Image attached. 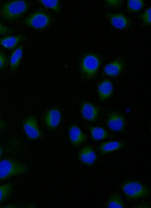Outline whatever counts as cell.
Listing matches in <instances>:
<instances>
[{"instance_id": "f546056e", "label": "cell", "mask_w": 151, "mask_h": 208, "mask_svg": "<svg viewBox=\"0 0 151 208\" xmlns=\"http://www.w3.org/2000/svg\"><path fill=\"white\" fill-rule=\"evenodd\" d=\"M18 206L14 204H7L1 206V208H17L18 207Z\"/></svg>"}, {"instance_id": "7a4b0ae2", "label": "cell", "mask_w": 151, "mask_h": 208, "mask_svg": "<svg viewBox=\"0 0 151 208\" xmlns=\"http://www.w3.org/2000/svg\"><path fill=\"white\" fill-rule=\"evenodd\" d=\"M29 2L27 0L7 1L3 4L0 10V14L5 20L14 21L22 17L29 9Z\"/></svg>"}, {"instance_id": "e0dca14e", "label": "cell", "mask_w": 151, "mask_h": 208, "mask_svg": "<svg viewBox=\"0 0 151 208\" xmlns=\"http://www.w3.org/2000/svg\"><path fill=\"white\" fill-rule=\"evenodd\" d=\"M87 127L90 133L91 139L94 142L105 139H111L113 138L112 136L103 127L90 125H88Z\"/></svg>"}, {"instance_id": "8fae6325", "label": "cell", "mask_w": 151, "mask_h": 208, "mask_svg": "<svg viewBox=\"0 0 151 208\" xmlns=\"http://www.w3.org/2000/svg\"><path fill=\"white\" fill-rule=\"evenodd\" d=\"M106 16L111 25L116 29H125L131 26L130 19L123 13H113L108 12Z\"/></svg>"}, {"instance_id": "9c48e42d", "label": "cell", "mask_w": 151, "mask_h": 208, "mask_svg": "<svg viewBox=\"0 0 151 208\" xmlns=\"http://www.w3.org/2000/svg\"><path fill=\"white\" fill-rule=\"evenodd\" d=\"M100 108L97 105L90 102L83 100L81 104L80 110L82 117L85 120L92 122L99 119Z\"/></svg>"}, {"instance_id": "ba28073f", "label": "cell", "mask_w": 151, "mask_h": 208, "mask_svg": "<svg viewBox=\"0 0 151 208\" xmlns=\"http://www.w3.org/2000/svg\"><path fill=\"white\" fill-rule=\"evenodd\" d=\"M125 65L123 58L118 57L104 66L102 70V74L111 77H116L123 72Z\"/></svg>"}, {"instance_id": "603a6c76", "label": "cell", "mask_w": 151, "mask_h": 208, "mask_svg": "<svg viewBox=\"0 0 151 208\" xmlns=\"http://www.w3.org/2000/svg\"><path fill=\"white\" fill-rule=\"evenodd\" d=\"M151 7L150 6L142 13L140 14L138 17L142 20V26L143 27L150 26L151 25Z\"/></svg>"}, {"instance_id": "4dcf8cb0", "label": "cell", "mask_w": 151, "mask_h": 208, "mask_svg": "<svg viewBox=\"0 0 151 208\" xmlns=\"http://www.w3.org/2000/svg\"><path fill=\"white\" fill-rule=\"evenodd\" d=\"M3 153V149L2 145L0 144V158Z\"/></svg>"}, {"instance_id": "5b68a950", "label": "cell", "mask_w": 151, "mask_h": 208, "mask_svg": "<svg viewBox=\"0 0 151 208\" xmlns=\"http://www.w3.org/2000/svg\"><path fill=\"white\" fill-rule=\"evenodd\" d=\"M122 191L129 200H134L149 195L150 191L143 183L136 180H130L122 183L120 186Z\"/></svg>"}, {"instance_id": "ffe728a7", "label": "cell", "mask_w": 151, "mask_h": 208, "mask_svg": "<svg viewBox=\"0 0 151 208\" xmlns=\"http://www.w3.org/2000/svg\"><path fill=\"white\" fill-rule=\"evenodd\" d=\"M15 186L14 182L0 185V204L9 198Z\"/></svg>"}, {"instance_id": "30bf717a", "label": "cell", "mask_w": 151, "mask_h": 208, "mask_svg": "<svg viewBox=\"0 0 151 208\" xmlns=\"http://www.w3.org/2000/svg\"><path fill=\"white\" fill-rule=\"evenodd\" d=\"M62 113L60 110L56 108L48 109L44 116L43 121L48 129L53 130L57 129L62 120Z\"/></svg>"}, {"instance_id": "83f0119b", "label": "cell", "mask_w": 151, "mask_h": 208, "mask_svg": "<svg viewBox=\"0 0 151 208\" xmlns=\"http://www.w3.org/2000/svg\"><path fill=\"white\" fill-rule=\"evenodd\" d=\"M134 208H150V206L148 204L143 203L138 204H137L133 207Z\"/></svg>"}, {"instance_id": "7402d4cb", "label": "cell", "mask_w": 151, "mask_h": 208, "mask_svg": "<svg viewBox=\"0 0 151 208\" xmlns=\"http://www.w3.org/2000/svg\"><path fill=\"white\" fill-rule=\"evenodd\" d=\"M145 5V2L143 0H128L127 3V10L130 13L138 12Z\"/></svg>"}, {"instance_id": "d4e9b609", "label": "cell", "mask_w": 151, "mask_h": 208, "mask_svg": "<svg viewBox=\"0 0 151 208\" xmlns=\"http://www.w3.org/2000/svg\"><path fill=\"white\" fill-rule=\"evenodd\" d=\"M20 142L17 139H15L12 142L9 146V150L10 152H14L17 151L20 147Z\"/></svg>"}, {"instance_id": "277c9868", "label": "cell", "mask_w": 151, "mask_h": 208, "mask_svg": "<svg viewBox=\"0 0 151 208\" xmlns=\"http://www.w3.org/2000/svg\"><path fill=\"white\" fill-rule=\"evenodd\" d=\"M53 19L46 10L39 8L27 16L23 21L27 27L37 30H43L52 24Z\"/></svg>"}, {"instance_id": "52a82bcc", "label": "cell", "mask_w": 151, "mask_h": 208, "mask_svg": "<svg viewBox=\"0 0 151 208\" xmlns=\"http://www.w3.org/2000/svg\"><path fill=\"white\" fill-rule=\"evenodd\" d=\"M106 122L109 129L115 132L123 131L126 127L124 116L120 113L114 110H110L107 112Z\"/></svg>"}, {"instance_id": "4316f807", "label": "cell", "mask_w": 151, "mask_h": 208, "mask_svg": "<svg viewBox=\"0 0 151 208\" xmlns=\"http://www.w3.org/2000/svg\"><path fill=\"white\" fill-rule=\"evenodd\" d=\"M7 58L4 53L0 51V70L3 68L6 65Z\"/></svg>"}, {"instance_id": "f1b7e54d", "label": "cell", "mask_w": 151, "mask_h": 208, "mask_svg": "<svg viewBox=\"0 0 151 208\" xmlns=\"http://www.w3.org/2000/svg\"><path fill=\"white\" fill-rule=\"evenodd\" d=\"M6 122L2 119L0 118V131L4 129L6 126Z\"/></svg>"}, {"instance_id": "ac0fdd59", "label": "cell", "mask_w": 151, "mask_h": 208, "mask_svg": "<svg viewBox=\"0 0 151 208\" xmlns=\"http://www.w3.org/2000/svg\"><path fill=\"white\" fill-rule=\"evenodd\" d=\"M23 53V49L22 45H20L13 50L9 60L11 71L14 72L17 68L22 59Z\"/></svg>"}, {"instance_id": "3957f363", "label": "cell", "mask_w": 151, "mask_h": 208, "mask_svg": "<svg viewBox=\"0 0 151 208\" xmlns=\"http://www.w3.org/2000/svg\"><path fill=\"white\" fill-rule=\"evenodd\" d=\"M27 167L20 161L10 157L0 160V181L7 180L28 172Z\"/></svg>"}, {"instance_id": "cb8c5ba5", "label": "cell", "mask_w": 151, "mask_h": 208, "mask_svg": "<svg viewBox=\"0 0 151 208\" xmlns=\"http://www.w3.org/2000/svg\"><path fill=\"white\" fill-rule=\"evenodd\" d=\"M106 7L111 8H116L122 5L123 1L122 0H107L104 1Z\"/></svg>"}, {"instance_id": "7c38bea8", "label": "cell", "mask_w": 151, "mask_h": 208, "mask_svg": "<svg viewBox=\"0 0 151 208\" xmlns=\"http://www.w3.org/2000/svg\"><path fill=\"white\" fill-rule=\"evenodd\" d=\"M99 101L103 102L108 99L114 91L112 82L109 79L105 78L99 82L97 86Z\"/></svg>"}, {"instance_id": "d6986e66", "label": "cell", "mask_w": 151, "mask_h": 208, "mask_svg": "<svg viewBox=\"0 0 151 208\" xmlns=\"http://www.w3.org/2000/svg\"><path fill=\"white\" fill-rule=\"evenodd\" d=\"M107 208H124L126 207L120 194L114 192L110 196L104 205Z\"/></svg>"}, {"instance_id": "2e32d148", "label": "cell", "mask_w": 151, "mask_h": 208, "mask_svg": "<svg viewBox=\"0 0 151 208\" xmlns=\"http://www.w3.org/2000/svg\"><path fill=\"white\" fill-rule=\"evenodd\" d=\"M124 142L121 141H104L99 146L98 150L101 155L116 151L122 148Z\"/></svg>"}, {"instance_id": "5bb4252c", "label": "cell", "mask_w": 151, "mask_h": 208, "mask_svg": "<svg viewBox=\"0 0 151 208\" xmlns=\"http://www.w3.org/2000/svg\"><path fill=\"white\" fill-rule=\"evenodd\" d=\"M68 134L70 142L75 146H78L85 142L87 137L86 134L75 124H73L69 127Z\"/></svg>"}, {"instance_id": "44dd1931", "label": "cell", "mask_w": 151, "mask_h": 208, "mask_svg": "<svg viewBox=\"0 0 151 208\" xmlns=\"http://www.w3.org/2000/svg\"><path fill=\"white\" fill-rule=\"evenodd\" d=\"M38 2L45 7L50 9L59 14L61 9V3L59 0H40Z\"/></svg>"}, {"instance_id": "8992f818", "label": "cell", "mask_w": 151, "mask_h": 208, "mask_svg": "<svg viewBox=\"0 0 151 208\" xmlns=\"http://www.w3.org/2000/svg\"><path fill=\"white\" fill-rule=\"evenodd\" d=\"M22 129L27 138L30 140H37L42 136V131L38 125L37 119L34 116H29L24 119Z\"/></svg>"}, {"instance_id": "484cf974", "label": "cell", "mask_w": 151, "mask_h": 208, "mask_svg": "<svg viewBox=\"0 0 151 208\" xmlns=\"http://www.w3.org/2000/svg\"><path fill=\"white\" fill-rule=\"evenodd\" d=\"M13 31L9 27L0 22V35H6L12 34Z\"/></svg>"}, {"instance_id": "4fadbf2b", "label": "cell", "mask_w": 151, "mask_h": 208, "mask_svg": "<svg viewBox=\"0 0 151 208\" xmlns=\"http://www.w3.org/2000/svg\"><path fill=\"white\" fill-rule=\"evenodd\" d=\"M78 157L79 160L83 164L87 165H91L94 164L97 159L96 152L91 145L84 146L79 151Z\"/></svg>"}, {"instance_id": "6da1fadb", "label": "cell", "mask_w": 151, "mask_h": 208, "mask_svg": "<svg viewBox=\"0 0 151 208\" xmlns=\"http://www.w3.org/2000/svg\"><path fill=\"white\" fill-rule=\"evenodd\" d=\"M103 61V57L97 53L89 52L83 55L80 59V66L84 79L90 80L94 78Z\"/></svg>"}, {"instance_id": "9a60e30c", "label": "cell", "mask_w": 151, "mask_h": 208, "mask_svg": "<svg viewBox=\"0 0 151 208\" xmlns=\"http://www.w3.org/2000/svg\"><path fill=\"white\" fill-rule=\"evenodd\" d=\"M26 36L23 34L7 36L0 38V45L8 49L13 50L20 42L25 41Z\"/></svg>"}]
</instances>
